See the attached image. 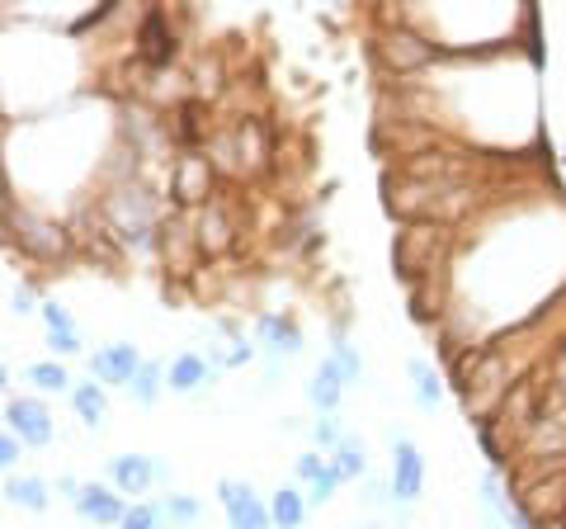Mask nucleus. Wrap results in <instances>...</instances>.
Segmentation results:
<instances>
[{
  "label": "nucleus",
  "instance_id": "4be33fe9",
  "mask_svg": "<svg viewBox=\"0 0 566 529\" xmlns=\"http://www.w3.org/2000/svg\"><path fill=\"white\" fill-rule=\"evenodd\" d=\"M6 497H10V506L43 516V510H48V483L43 478H10L6 483Z\"/></svg>",
  "mask_w": 566,
  "mask_h": 529
},
{
  "label": "nucleus",
  "instance_id": "2eb2a0df",
  "mask_svg": "<svg viewBox=\"0 0 566 529\" xmlns=\"http://www.w3.org/2000/svg\"><path fill=\"white\" fill-rule=\"evenodd\" d=\"M20 241H24L29 256H43V260L66 251V232H62V227L39 222V218H20Z\"/></svg>",
  "mask_w": 566,
  "mask_h": 529
},
{
  "label": "nucleus",
  "instance_id": "7ed1b4c3",
  "mask_svg": "<svg viewBox=\"0 0 566 529\" xmlns=\"http://www.w3.org/2000/svg\"><path fill=\"white\" fill-rule=\"evenodd\" d=\"M166 478H170L166 458H151V454H114L109 458V487H118L123 497H142L151 483H166Z\"/></svg>",
  "mask_w": 566,
  "mask_h": 529
},
{
  "label": "nucleus",
  "instance_id": "f8f14e48",
  "mask_svg": "<svg viewBox=\"0 0 566 529\" xmlns=\"http://www.w3.org/2000/svg\"><path fill=\"white\" fill-rule=\"evenodd\" d=\"M212 374H218V364L203 360L199 350H180V355L170 360L166 369V383L175 387V393H199L203 383H212Z\"/></svg>",
  "mask_w": 566,
  "mask_h": 529
},
{
  "label": "nucleus",
  "instance_id": "aec40b11",
  "mask_svg": "<svg viewBox=\"0 0 566 529\" xmlns=\"http://www.w3.org/2000/svg\"><path fill=\"white\" fill-rule=\"evenodd\" d=\"M71 407L85 426H99L104 416H109V397H104V383H76L71 387Z\"/></svg>",
  "mask_w": 566,
  "mask_h": 529
},
{
  "label": "nucleus",
  "instance_id": "9b49d317",
  "mask_svg": "<svg viewBox=\"0 0 566 529\" xmlns=\"http://www.w3.org/2000/svg\"><path fill=\"white\" fill-rule=\"evenodd\" d=\"M137 58L151 62V66H166L175 58V33H170L166 10H151L147 20H142V29H137Z\"/></svg>",
  "mask_w": 566,
  "mask_h": 529
},
{
  "label": "nucleus",
  "instance_id": "1a4fd4ad",
  "mask_svg": "<svg viewBox=\"0 0 566 529\" xmlns=\"http://www.w3.org/2000/svg\"><path fill=\"white\" fill-rule=\"evenodd\" d=\"M6 421H10V431L20 435L24 445H33V449H48L52 435H57V426H52V412L43 407L39 397H14L6 407Z\"/></svg>",
  "mask_w": 566,
  "mask_h": 529
},
{
  "label": "nucleus",
  "instance_id": "6ab92c4d",
  "mask_svg": "<svg viewBox=\"0 0 566 529\" xmlns=\"http://www.w3.org/2000/svg\"><path fill=\"white\" fill-rule=\"evenodd\" d=\"M331 468L340 473V483H359V478H368V449H364V439L345 435V439H340V449L331 454Z\"/></svg>",
  "mask_w": 566,
  "mask_h": 529
},
{
  "label": "nucleus",
  "instance_id": "dca6fc26",
  "mask_svg": "<svg viewBox=\"0 0 566 529\" xmlns=\"http://www.w3.org/2000/svg\"><path fill=\"white\" fill-rule=\"evenodd\" d=\"M260 341L270 345L274 355H297V350H303V331H297L293 317L264 312V317H260Z\"/></svg>",
  "mask_w": 566,
  "mask_h": 529
},
{
  "label": "nucleus",
  "instance_id": "412c9836",
  "mask_svg": "<svg viewBox=\"0 0 566 529\" xmlns=\"http://www.w3.org/2000/svg\"><path fill=\"white\" fill-rule=\"evenodd\" d=\"M161 387H170L166 383V364L161 360H147V364L137 369V378L128 383V397L137 402V407H151V402L161 397Z\"/></svg>",
  "mask_w": 566,
  "mask_h": 529
},
{
  "label": "nucleus",
  "instance_id": "2f4dec72",
  "mask_svg": "<svg viewBox=\"0 0 566 529\" xmlns=\"http://www.w3.org/2000/svg\"><path fill=\"white\" fill-rule=\"evenodd\" d=\"M33 298H39V289H33V284H29V279H24V284H14V293H10V303H14V312H39V308H33Z\"/></svg>",
  "mask_w": 566,
  "mask_h": 529
},
{
  "label": "nucleus",
  "instance_id": "423d86ee",
  "mask_svg": "<svg viewBox=\"0 0 566 529\" xmlns=\"http://www.w3.org/2000/svg\"><path fill=\"white\" fill-rule=\"evenodd\" d=\"M142 364H147V360L137 355L133 341H109V345H99L95 355H91V378L109 383V387H128L137 378Z\"/></svg>",
  "mask_w": 566,
  "mask_h": 529
},
{
  "label": "nucleus",
  "instance_id": "6e6552de",
  "mask_svg": "<svg viewBox=\"0 0 566 529\" xmlns=\"http://www.w3.org/2000/svg\"><path fill=\"white\" fill-rule=\"evenodd\" d=\"M208 189H212V162H208V156H199V152L175 156V170H170V194H175V204H180V208L203 204Z\"/></svg>",
  "mask_w": 566,
  "mask_h": 529
},
{
  "label": "nucleus",
  "instance_id": "ddd939ff",
  "mask_svg": "<svg viewBox=\"0 0 566 529\" xmlns=\"http://www.w3.org/2000/svg\"><path fill=\"white\" fill-rule=\"evenodd\" d=\"M345 374L335 369V360H322L316 364V374H312V383H307V402L322 416H335V407H340V397H345Z\"/></svg>",
  "mask_w": 566,
  "mask_h": 529
},
{
  "label": "nucleus",
  "instance_id": "473e14b6",
  "mask_svg": "<svg viewBox=\"0 0 566 529\" xmlns=\"http://www.w3.org/2000/svg\"><path fill=\"white\" fill-rule=\"evenodd\" d=\"M368 529H374V525H368Z\"/></svg>",
  "mask_w": 566,
  "mask_h": 529
},
{
  "label": "nucleus",
  "instance_id": "f3484780",
  "mask_svg": "<svg viewBox=\"0 0 566 529\" xmlns=\"http://www.w3.org/2000/svg\"><path fill=\"white\" fill-rule=\"evenodd\" d=\"M227 246H232V218H227L222 204H208L199 214V251L218 256V251H227Z\"/></svg>",
  "mask_w": 566,
  "mask_h": 529
},
{
  "label": "nucleus",
  "instance_id": "f03ea898",
  "mask_svg": "<svg viewBox=\"0 0 566 529\" xmlns=\"http://www.w3.org/2000/svg\"><path fill=\"white\" fill-rule=\"evenodd\" d=\"M104 227L123 241V246H147L151 232L161 227V208L142 185H123L104 199Z\"/></svg>",
  "mask_w": 566,
  "mask_h": 529
},
{
  "label": "nucleus",
  "instance_id": "a878e982",
  "mask_svg": "<svg viewBox=\"0 0 566 529\" xmlns=\"http://www.w3.org/2000/svg\"><path fill=\"white\" fill-rule=\"evenodd\" d=\"M118 529H166V516L156 501H137V506H128V516H123Z\"/></svg>",
  "mask_w": 566,
  "mask_h": 529
},
{
  "label": "nucleus",
  "instance_id": "f257e3e1",
  "mask_svg": "<svg viewBox=\"0 0 566 529\" xmlns=\"http://www.w3.org/2000/svg\"><path fill=\"white\" fill-rule=\"evenodd\" d=\"M449 241H453V227L444 222H406L392 241V270L401 284L416 289L420 279H430L439 270V260H444Z\"/></svg>",
  "mask_w": 566,
  "mask_h": 529
},
{
  "label": "nucleus",
  "instance_id": "4468645a",
  "mask_svg": "<svg viewBox=\"0 0 566 529\" xmlns=\"http://www.w3.org/2000/svg\"><path fill=\"white\" fill-rule=\"evenodd\" d=\"M43 312V326H48V345H52V355H76L81 350V336H76V322H71V312L62 303H39Z\"/></svg>",
  "mask_w": 566,
  "mask_h": 529
},
{
  "label": "nucleus",
  "instance_id": "5701e85b",
  "mask_svg": "<svg viewBox=\"0 0 566 529\" xmlns=\"http://www.w3.org/2000/svg\"><path fill=\"white\" fill-rule=\"evenodd\" d=\"M406 369H411V378H416V402H420V407H424V412L439 407V402H444V378H439L424 360H411Z\"/></svg>",
  "mask_w": 566,
  "mask_h": 529
},
{
  "label": "nucleus",
  "instance_id": "9d476101",
  "mask_svg": "<svg viewBox=\"0 0 566 529\" xmlns=\"http://www.w3.org/2000/svg\"><path fill=\"white\" fill-rule=\"evenodd\" d=\"M378 52H382V62L392 66V72H420L424 62H434V43H424L420 33H406V29H397V33H387V43H378Z\"/></svg>",
  "mask_w": 566,
  "mask_h": 529
},
{
  "label": "nucleus",
  "instance_id": "b1692460",
  "mask_svg": "<svg viewBox=\"0 0 566 529\" xmlns=\"http://www.w3.org/2000/svg\"><path fill=\"white\" fill-rule=\"evenodd\" d=\"M24 378L33 383V387H43V393H66L71 387V374L57 364V360H39V364H29L24 369Z\"/></svg>",
  "mask_w": 566,
  "mask_h": 529
},
{
  "label": "nucleus",
  "instance_id": "cd10ccee",
  "mask_svg": "<svg viewBox=\"0 0 566 529\" xmlns=\"http://www.w3.org/2000/svg\"><path fill=\"white\" fill-rule=\"evenodd\" d=\"M293 473H297V478H303V483L312 487V483H322L326 473H331V458H326V454H316V449H307V454H297Z\"/></svg>",
  "mask_w": 566,
  "mask_h": 529
},
{
  "label": "nucleus",
  "instance_id": "bb28decb",
  "mask_svg": "<svg viewBox=\"0 0 566 529\" xmlns=\"http://www.w3.org/2000/svg\"><path fill=\"white\" fill-rule=\"evenodd\" d=\"M331 360H335V369H340V374H345V383H359V378H364V360H359V345H349V341H335Z\"/></svg>",
  "mask_w": 566,
  "mask_h": 529
},
{
  "label": "nucleus",
  "instance_id": "20e7f679",
  "mask_svg": "<svg viewBox=\"0 0 566 529\" xmlns=\"http://www.w3.org/2000/svg\"><path fill=\"white\" fill-rule=\"evenodd\" d=\"M218 501H222L227 525H232V529H274L270 501H260L255 491H251V483L222 478V483H218Z\"/></svg>",
  "mask_w": 566,
  "mask_h": 529
},
{
  "label": "nucleus",
  "instance_id": "c85d7f7f",
  "mask_svg": "<svg viewBox=\"0 0 566 529\" xmlns=\"http://www.w3.org/2000/svg\"><path fill=\"white\" fill-rule=\"evenodd\" d=\"M312 439H316V445H322V454H335V449H340V439H345V431H340V416H316Z\"/></svg>",
  "mask_w": 566,
  "mask_h": 529
},
{
  "label": "nucleus",
  "instance_id": "c756f323",
  "mask_svg": "<svg viewBox=\"0 0 566 529\" xmlns=\"http://www.w3.org/2000/svg\"><path fill=\"white\" fill-rule=\"evenodd\" d=\"M335 487H340V473H335V468H331V473H326V478H322V483H312V491H307V501H312V506H326V501L335 497Z\"/></svg>",
  "mask_w": 566,
  "mask_h": 529
},
{
  "label": "nucleus",
  "instance_id": "393cba45",
  "mask_svg": "<svg viewBox=\"0 0 566 529\" xmlns=\"http://www.w3.org/2000/svg\"><path fill=\"white\" fill-rule=\"evenodd\" d=\"M156 506H161V516H166L170 525H193V520H199V510H203L193 497H180V491H170V497H161Z\"/></svg>",
  "mask_w": 566,
  "mask_h": 529
},
{
  "label": "nucleus",
  "instance_id": "0eeeda50",
  "mask_svg": "<svg viewBox=\"0 0 566 529\" xmlns=\"http://www.w3.org/2000/svg\"><path fill=\"white\" fill-rule=\"evenodd\" d=\"M387 487H392V497L401 506H411L420 497V487H424V458L416 449V439H406V435L392 439V478H387Z\"/></svg>",
  "mask_w": 566,
  "mask_h": 529
},
{
  "label": "nucleus",
  "instance_id": "39448f33",
  "mask_svg": "<svg viewBox=\"0 0 566 529\" xmlns=\"http://www.w3.org/2000/svg\"><path fill=\"white\" fill-rule=\"evenodd\" d=\"M76 516L91 525V529H109V525H123L128 506H123V491L118 487H104V483H81L76 491Z\"/></svg>",
  "mask_w": 566,
  "mask_h": 529
},
{
  "label": "nucleus",
  "instance_id": "a211bd4d",
  "mask_svg": "<svg viewBox=\"0 0 566 529\" xmlns=\"http://www.w3.org/2000/svg\"><path fill=\"white\" fill-rule=\"evenodd\" d=\"M270 520H274V529H303L307 497L297 487H279L274 497H270Z\"/></svg>",
  "mask_w": 566,
  "mask_h": 529
},
{
  "label": "nucleus",
  "instance_id": "7c9ffc66",
  "mask_svg": "<svg viewBox=\"0 0 566 529\" xmlns=\"http://www.w3.org/2000/svg\"><path fill=\"white\" fill-rule=\"evenodd\" d=\"M20 445H24V439L14 435V431H6V435H0V464H6V468H14V464H20Z\"/></svg>",
  "mask_w": 566,
  "mask_h": 529
}]
</instances>
